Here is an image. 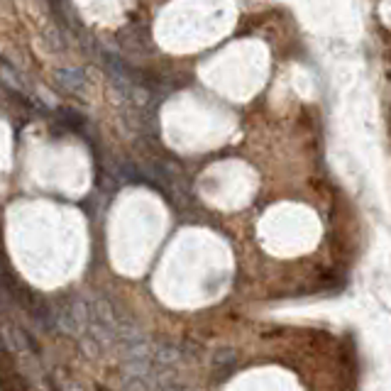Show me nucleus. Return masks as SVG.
<instances>
[{"label": "nucleus", "mask_w": 391, "mask_h": 391, "mask_svg": "<svg viewBox=\"0 0 391 391\" xmlns=\"http://www.w3.org/2000/svg\"><path fill=\"white\" fill-rule=\"evenodd\" d=\"M57 83L64 91L73 93V96H83V91H86V73L81 69H62V71H57Z\"/></svg>", "instance_id": "1"}]
</instances>
